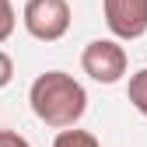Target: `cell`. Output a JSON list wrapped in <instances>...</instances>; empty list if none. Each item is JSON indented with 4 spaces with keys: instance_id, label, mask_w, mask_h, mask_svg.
Masks as SVG:
<instances>
[{
    "instance_id": "52a82bcc",
    "label": "cell",
    "mask_w": 147,
    "mask_h": 147,
    "mask_svg": "<svg viewBox=\"0 0 147 147\" xmlns=\"http://www.w3.org/2000/svg\"><path fill=\"white\" fill-rule=\"evenodd\" d=\"M18 28V14H14V4L11 0H0V42H7Z\"/></svg>"
},
{
    "instance_id": "3957f363",
    "label": "cell",
    "mask_w": 147,
    "mask_h": 147,
    "mask_svg": "<svg viewBox=\"0 0 147 147\" xmlns=\"http://www.w3.org/2000/svg\"><path fill=\"white\" fill-rule=\"evenodd\" d=\"M81 67H84V74H88L91 81H98V84H116V81H123L130 60H126V49H123L116 39H95V42L84 46Z\"/></svg>"
},
{
    "instance_id": "ba28073f",
    "label": "cell",
    "mask_w": 147,
    "mask_h": 147,
    "mask_svg": "<svg viewBox=\"0 0 147 147\" xmlns=\"http://www.w3.org/2000/svg\"><path fill=\"white\" fill-rule=\"evenodd\" d=\"M11 77H14V60L7 56L4 49H0V88H7V84H11Z\"/></svg>"
},
{
    "instance_id": "8992f818",
    "label": "cell",
    "mask_w": 147,
    "mask_h": 147,
    "mask_svg": "<svg viewBox=\"0 0 147 147\" xmlns=\"http://www.w3.org/2000/svg\"><path fill=\"white\" fill-rule=\"evenodd\" d=\"M53 147H102L95 133H88V130H60L56 140H53Z\"/></svg>"
},
{
    "instance_id": "277c9868",
    "label": "cell",
    "mask_w": 147,
    "mask_h": 147,
    "mask_svg": "<svg viewBox=\"0 0 147 147\" xmlns=\"http://www.w3.org/2000/svg\"><path fill=\"white\" fill-rule=\"evenodd\" d=\"M102 14L119 42L147 35V0H102Z\"/></svg>"
},
{
    "instance_id": "6da1fadb",
    "label": "cell",
    "mask_w": 147,
    "mask_h": 147,
    "mask_svg": "<svg viewBox=\"0 0 147 147\" xmlns=\"http://www.w3.org/2000/svg\"><path fill=\"white\" fill-rule=\"evenodd\" d=\"M28 105L39 123L53 130H74L88 112V91L67 70H46L28 88Z\"/></svg>"
},
{
    "instance_id": "9c48e42d",
    "label": "cell",
    "mask_w": 147,
    "mask_h": 147,
    "mask_svg": "<svg viewBox=\"0 0 147 147\" xmlns=\"http://www.w3.org/2000/svg\"><path fill=\"white\" fill-rule=\"evenodd\" d=\"M0 147H32V144L14 130H0Z\"/></svg>"
},
{
    "instance_id": "7a4b0ae2",
    "label": "cell",
    "mask_w": 147,
    "mask_h": 147,
    "mask_svg": "<svg viewBox=\"0 0 147 147\" xmlns=\"http://www.w3.org/2000/svg\"><path fill=\"white\" fill-rule=\"evenodd\" d=\"M70 4L67 0H28L21 11V21L32 39L39 42H60L70 32Z\"/></svg>"
},
{
    "instance_id": "5b68a950",
    "label": "cell",
    "mask_w": 147,
    "mask_h": 147,
    "mask_svg": "<svg viewBox=\"0 0 147 147\" xmlns=\"http://www.w3.org/2000/svg\"><path fill=\"white\" fill-rule=\"evenodd\" d=\"M126 98H130V105L147 119V67L137 70L133 77H130V84H126Z\"/></svg>"
}]
</instances>
